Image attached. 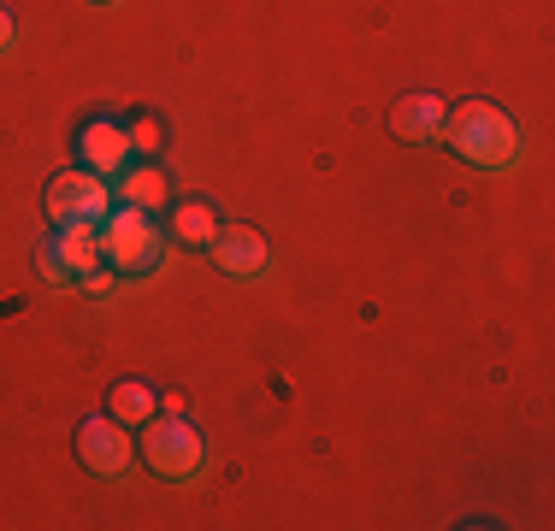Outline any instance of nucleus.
<instances>
[{"label":"nucleus","instance_id":"f257e3e1","mask_svg":"<svg viewBox=\"0 0 555 531\" xmlns=\"http://www.w3.org/2000/svg\"><path fill=\"white\" fill-rule=\"evenodd\" d=\"M438 142L455 159L479 166V171H502V166H514V154H520V130H514V118L502 113V106H491V101L449 106Z\"/></svg>","mask_w":555,"mask_h":531},{"label":"nucleus","instance_id":"f03ea898","mask_svg":"<svg viewBox=\"0 0 555 531\" xmlns=\"http://www.w3.org/2000/svg\"><path fill=\"white\" fill-rule=\"evenodd\" d=\"M202 431H195L183 414H154L142 425V461H149L154 478H166V484H183V478L202 472Z\"/></svg>","mask_w":555,"mask_h":531},{"label":"nucleus","instance_id":"7ed1b4c3","mask_svg":"<svg viewBox=\"0 0 555 531\" xmlns=\"http://www.w3.org/2000/svg\"><path fill=\"white\" fill-rule=\"evenodd\" d=\"M101 255H107L113 272H154L166 255V236L154 231V219L142 207H118L101 219Z\"/></svg>","mask_w":555,"mask_h":531},{"label":"nucleus","instance_id":"20e7f679","mask_svg":"<svg viewBox=\"0 0 555 531\" xmlns=\"http://www.w3.org/2000/svg\"><path fill=\"white\" fill-rule=\"evenodd\" d=\"M113 212V183L95 178V171H60L48 183V224L65 231V224H101Z\"/></svg>","mask_w":555,"mask_h":531},{"label":"nucleus","instance_id":"39448f33","mask_svg":"<svg viewBox=\"0 0 555 531\" xmlns=\"http://www.w3.org/2000/svg\"><path fill=\"white\" fill-rule=\"evenodd\" d=\"M77 461H83L95 478H118V472H130V461H137V437H130V425H118L113 414L107 419H83L77 425Z\"/></svg>","mask_w":555,"mask_h":531},{"label":"nucleus","instance_id":"423d86ee","mask_svg":"<svg viewBox=\"0 0 555 531\" xmlns=\"http://www.w3.org/2000/svg\"><path fill=\"white\" fill-rule=\"evenodd\" d=\"M77 159H83V171H95V178H118V171L137 159V148H130L125 125L118 118H89L83 130H77Z\"/></svg>","mask_w":555,"mask_h":531},{"label":"nucleus","instance_id":"0eeeda50","mask_svg":"<svg viewBox=\"0 0 555 531\" xmlns=\"http://www.w3.org/2000/svg\"><path fill=\"white\" fill-rule=\"evenodd\" d=\"M443 118H449V101L431 95V89L396 95V106H390V130H396V142H408V148H431V142L443 137Z\"/></svg>","mask_w":555,"mask_h":531},{"label":"nucleus","instance_id":"6e6552de","mask_svg":"<svg viewBox=\"0 0 555 531\" xmlns=\"http://www.w3.org/2000/svg\"><path fill=\"white\" fill-rule=\"evenodd\" d=\"M214 266L219 272H231V277H255L260 266H267V236L255 231V224H219V236H214Z\"/></svg>","mask_w":555,"mask_h":531},{"label":"nucleus","instance_id":"1a4fd4ad","mask_svg":"<svg viewBox=\"0 0 555 531\" xmlns=\"http://www.w3.org/2000/svg\"><path fill=\"white\" fill-rule=\"evenodd\" d=\"M113 202L118 207H142V212H160L171 202V183L160 166H125L113 178Z\"/></svg>","mask_w":555,"mask_h":531},{"label":"nucleus","instance_id":"9d476101","mask_svg":"<svg viewBox=\"0 0 555 531\" xmlns=\"http://www.w3.org/2000/svg\"><path fill=\"white\" fill-rule=\"evenodd\" d=\"M54 243H60V260H65V272H72V277H89L101 260H107V255H101V224H65Z\"/></svg>","mask_w":555,"mask_h":531},{"label":"nucleus","instance_id":"9b49d317","mask_svg":"<svg viewBox=\"0 0 555 531\" xmlns=\"http://www.w3.org/2000/svg\"><path fill=\"white\" fill-rule=\"evenodd\" d=\"M107 414L118 425H149L154 414H160V396H154L142 378H118L113 390H107Z\"/></svg>","mask_w":555,"mask_h":531},{"label":"nucleus","instance_id":"f8f14e48","mask_svg":"<svg viewBox=\"0 0 555 531\" xmlns=\"http://www.w3.org/2000/svg\"><path fill=\"white\" fill-rule=\"evenodd\" d=\"M171 236H178V243H190V248H214V236H219V212L207 207V202H183V207H171Z\"/></svg>","mask_w":555,"mask_h":531},{"label":"nucleus","instance_id":"ddd939ff","mask_svg":"<svg viewBox=\"0 0 555 531\" xmlns=\"http://www.w3.org/2000/svg\"><path fill=\"white\" fill-rule=\"evenodd\" d=\"M125 137H130V148H137V154H160L166 148V130H160V118H154V113H137L125 125Z\"/></svg>","mask_w":555,"mask_h":531},{"label":"nucleus","instance_id":"4468645a","mask_svg":"<svg viewBox=\"0 0 555 531\" xmlns=\"http://www.w3.org/2000/svg\"><path fill=\"white\" fill-rule=\"evenodd\" d=\"M36 272L48 277V284H72V272H65V260H60V243L48 236L42 248H36Z\"/></svg>","mask_w":555,"mask_h":531},{"label":"nucleus","instance_id":"2eb2a0df","mask_svg":"<svg viewBox=\"0 0 555 531\" xmlns=\"http://www.w3.org/2000/svg\"><path fill=\"white\" fill-rule=\"evenodd\" d=\"M160 414H190V402H183V390H166V396H160Z\"/></svg>","mask_w":555,"mask_h":531},{"label":"nucleus","instance_id":"dca6fc26","mask_svg":"<svg viewBox=\"0 0 555 531\" xmlns=\"http://www.w3.org/2000/svg\"><path fill=\"white\" fill-rule=\"evenodd\" d=\"M12 30H18V24H12V12H7V7H0V53H7V48H12Z\"/></svg>","mask_w":555,"mask_h":531},{"label":"nucleus","instance_id":"f3484780","mask_svg":"<svg viewBox=\"0 0 555 531\" xmlns=\"http://www.w3.org/2000/svg\"><path fill=\"white\" fill-rule=\"evenodd\" d=\"M89 289H95V296H107V289H113V272H101V266H95V272H89Z\"/></svg>","mask_w":555,"mask_h":531}]
</instances>
